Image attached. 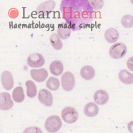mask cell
I'll use <instances>...</instances> for the list:
<instances>
[{
	"label": "cell",
	"mask_w": 133,
	"mask_h": 133,
	"mask_svg": "<svg viewBox=\"0 0 133 133\" xmlns=\"http://www.w3.org/2000/svg\"><path fill=\"white\" fill-rule=\"evenodd\" d=\"M60 8L63 17L73 30H79L95 17L93 9L86 0H64Z\"/></svg>",
	"instance_id": "1"
},
{
	"label": "cell",
	"mask_w": 133,
	"mask_h": 133,
	"mask_svg": "<svg viewBox=\"0 0 133 133\" xmlns=\"http://www.w3.org/2000/svg\"><path fill=\"white\" fill-rule=\"evenodd\" d=\"M62 127V121L57 115L49 116L45 123V128L49 132H56Z\"/></svg>",
	"instance_id": "2"
},
{
	"label": "cell",
	"mask_w": 133,
	"mask_h": 133,
	"mask_svg": "<svg viewBox=\"0 0 133 133\" xmlns=\"http://www.w3.org/2000/svg\"><path fill=\"white\" fill-rule=\"evenodd\" d=\"M127 46L123 43H114L109 49V55L110 57L114 59H119L125 56L127 54Z\"/></svg>",
	"instance_id": "3"
},
{
	"label": "cell",
	"mask_w": 133,
	"mask_h": 133,
	"mask_svg": "<svg viewBox=\"0 0 133 133\" xmlns=\"http://www.w3.org/2000/svg\"><path fill=\"white\" fill-rule=\"evenodd\" d=\"M61 86L66 91H71L73 89L75 85V79L74 75L71 72L66 71L62 75L61 79Z\"/></svg>",
	"instance_id": "4"
},
{
	"label": "cell",
	"mask_w": 133,
	"mask_h": 133,
	"mask_svg": "<svg viewBox=\"0 0 133 133\" xmlns=\"http://www.w3.org/2000/svg\"><path fill=\"white\" fill-rule=\"evenodd\" d=\"M79 116L77 110L72 107H66L61 111V117L66 123H73L76 122Z\"/></svg>",
	"instance_id": "5"
},
{
	"label": "cell",
	"mask_w": 133,
	"mask_h": 133,
	"mask_svg": "<svg viewBox=\"0 0 133 133\" xmlns=\"http://www.w3.org/2000/svg\"><path fill=\"white\" fill-rule=\"evenodd\" d=\"M27 64L31 68H39L45 64L44 57L40 53H33L29 55L27 58Z\"/></svg>",
	"instance_id": "6"
},
{
	"label": "cell",
	"mask_w": 133,
	"mask_h": 133,
	"mask_svg": "<svg viewBox=\"0 0 133 133\" xmlns=\"http://www.w3.org/2000/svg\"><path fill=\"white\" fill-rule=\"evenodd\" d=\"M38 99L40 103L47 107H51L53 103V97L51 92L46 89H43L39 91Z\"/></svg>",
	"instance_id": "7"
},
{
	"label": "cell",
	"mask_w": 133,
	"mask_h": 133,
	"mask_svg": "<svg viewBox=\"0 0 133 133\" xmlns=\"http://www.w3.org/2000/svg\"><path fill=\"white\" fill-rule=\"evenodd\" d=\"M13 106H14V101L9 92H3L0 94V109L1 110H9L13 107Z\"/></svg>",
	"instance_id": "8"
},
{
	"label": "cell",
	"mask_w": 133,
	"mask_h": 133,
	"mask_svg": "<svg viewBox=\"0 0 133 133\" xmlns=\"http://www.w3.org/2000/svg\"><path fill=\"white\" fill-rule=\"evenodd\" d=\"M30 74L32 79L38 83L45 81L48 77V72L47 69L44 68L31 69L30 71Z\"/></svg>",
	"instance_id": "9"
},
{
	"label": "cell",
	"mask_w": 133,
	"mask_h": 133,
	"mask_svg": "<svg viewBox=\"0 0 133 133\" xmlns=\"http://www.w3.org/2000/svg\"><path fill=\"white\" fill-rule=\"evenodd\" d=\"M2 85L5 89L11 90L14 85V80L12 74L9 71H3L1 77Z\"/></svg>",
	"instance_id": "10"
},
{
	"label": "cell",
	"mask_w": 133,
	"mask_h": 133,
	"mask_svg": "<svg viewBox=\"0 0 133 133\" xmlns=\"http://www.w3.org/2000/svg\"><path fill=\"white\" fill-rule=\"evenodd\" d=\"M55 7V2L54 1H46L44 3L40 4L37 9V12L39 15H47L51 11L54 9Z\"/></svg>",
	"instance_id": "11"
},
{
	"label": "cell",
	"mask_w": 133,
	"mask_h": 133,
	"mask_svg": "<svg viewBox=\"0 0 133 133\" xmlns=\"http://www.w3.org/2000/svg\"><path fill=\"white\" fill-rule=\"evenodd\" d=\"M94 101L97 104L103 105L106 104L109 101V96L106 91L104 90H98L94 94Z\"/></svg>",
	"instance_id": "12"
},
{
	"label": "cell",
	"mask_w": 133,
	"mask_h": 133,
	"mask_svg": "<svg viewBox=\"0 0 133 133\" xmlns=\"http://www.w3.org/2000/svg\"><path fill=\"white\" fill-rule=\"evenodd\" d=\"M72 28L67 23H61L58 25L57 35L61 39H66L71 35Z\"/></svg>",
	"instance_id": "13"
},
{
	"label": "cell",
	"mask_w": 133,
	"mask_h": 133,
	"mask_svg": "<svg viewBox=\"0 0 133 133\" xmlns=\"http://www.w3.org/2000/svg\"><path fill=\"white\" fill-rule=\"evenodd\" d=\"M119 38V33L116 29L110 27L104 33V39L109 43H114Z\"/></svg>",
	"instance_id": "14"
},
{
	"label": "cell",
	"mask_w": 133,
	"mask_h": 133,
	"mask_svg": "<svg viewBox=\"0 0 133 133\" xmlns=\"http://www.w3.org/2000/svg\"><path fill=\"white\" fill-rule=\"evenodd\" d=\"M50 72L52 75L59 76L63 73L64 71L63 64L60 61H54L49 65Z\"/></svg>",
	"instance_id": "15"
},
{
	"label": "cell",
	"mask_w": 133,
	"mask_h": 133,
	"mask_svg": "<svg viewBox=\"0 0 133 133\" xmlns=\"http://www.w3.org/2000/svg\"><path fill=\"white\" fill-rule=\"evenodd\" d=\"M98 107L95 103H88L84 107V113L89 117H93L98 115Z\"/></svg>",
	"instance_id": "16"
},
{
	"label": "cell",
	"mask_w": 133,
	"mask_h": 133,
	"mask_svg": "<svg viewBox=\"0 0 133 133\" xmlns=\"http://www.w3.org/2000/svg\"><path fill=\"white\" fill-rule=\"evenodd\" d=\"M80 75L83 79L89 81L95 77V71L92 66L90 65H85L83 66L81 69Z\"/></svg>",
	"instance_id": "17"
},
{
	"label": "cell",
	"mask_w": 133,
	"mask_h": 133,
	"mask_svg": "<svg viewBox=\"0 0 133 133\" xmlns=\"http://www.w3.org/2000/svg\"><path fill=\"white\" fill-rule=\"evenodd\" d=\"M118 79L126 85H131L133 83V74L126 69L121 70L118 73Z\"/></svg>",
	"instance_id": "18"
},
{
	"label": "cell",
	"mask_w": 133,
	"mask_h": 133,
	"mask_svg": "<svg viewBox=\"0 0 133 133\" xmlns=\"http://www.w3.org/2000/svg\"><path fill=\"white\" fill-rule=\"evenodd\" d=\"M26 86V93L27 96L29 98H33L37 95V89L36 85L35 83L31 80H28L25 82Z\"/></svg>",
	"instance_id": "19"
},
{
	"label": "cell",
	"mask_w": 133,
	"mask_h": 133,
	"mask_svg": "<svg viewBox=\"0 0 133 133\" xmlns=\"http://www.w3.org/2000/svg\"><path fill=\"white\" fill-rule=\"evenodd\" d=\"M12 98L16 103H21L25 99L24 91L22 87H17L12 92Z\"/></svg>",
	"instance_id": "20"
},
{
	"label": "cell",
	"mask_w": 133,
	"mask_h": 133,
	"mask_svg": "<svg viewBox=\"0 0 133 133\" xmlns=\"http://www.w3.org/2000/svg\"><path fill=\"white\" fill-rule=\"evenodd\" d=\"M50 43L52 47L56 50H60L63 47V43L56 33H53L50 37Z\"/></svg>",
	"instance_id": "21"
},
{
	"label": "cell",
	"mask_w": 133,
	"mask_h": 133,
	"mask_svg": "<svg viewBox=\"0 0 133 133\" xmlns=\"http://www.w3.org/2000/svg\"><path fill=\"white\" fill-rule=\"evenodd\" d=\"M46 86L51 91H56L60 87V82L56 77H51L46 82Z\"/></svg>",
	"instance_id": "22"
},
{
	"label": "cell",
	"mask_w": 133,
	"mask_h": 133,
	"mask_svg": "<svg viewBox=\"0 0 133 133\" xmlns=\"http://www.w3.org/2000/svg\"><path fill=\"white\" fill-rule=\"evenodd\" d=\"M121 24L125 28H130L133 26V16L125 15L121 19Z\"/></svg>",
	"instance_id": "23"
},
{
	"label": "cell",
	"mask_w": 133,
	"mask_h": 133,
	"mask_svg": "<svg viewBox=\"0 0 133 133\" xmlns=\"http://www.w3.org/2000/svg\"><path fill=\"white\" fill-rule=\"evenodd\" d=\"M89 3L92 8L95 10H99L103 7L104 2L103 1H89Z\"/></svg>",
	"instance_id": "24"
},
{
	"label": "cell",
	"mask_w": 133,
	"mask_h": 133,
	"mask_svg": "<svg viewBox=\"0 0 133 133\" xmlns=\"http://www.w3.org/2000/svg\"><path fill=\"white\" fill-rule=\"evenodd\" d=\"M23 133H43V132L39 127H30L25 129Z\"/></svg>",
	"instance_id": "25"
},
{
	"label": "cell",
	"mask_w": 133,
	"mask_h": 133,
	"mask_svg": "<svg viewBox=\"0 0 133 133\" xmlns=\"http://www.w3.org/2000/svg\"><path fill=\"white\" fill-rule=\"evenodd\" d=\"M127 66L129 70L133 71V57L129 58L127 62Z\"/></svg>",
	"instance_id": "26"
},
{
	"label": "cell",
	"mask_w": 133,
	"mask_h": 133,
	"mask_svg": "<svg viewBox=\"0 0 133 133\" xmlns=\"http://www.w3.org/2000/svg\"><path fill=\"white\" fill-rule=\"evenodd\" d=\"M128 130L130 132L133 133V121H130V123L128 124Z\"/></svg>",
	"instance_id": "27"
}]
</instances>
